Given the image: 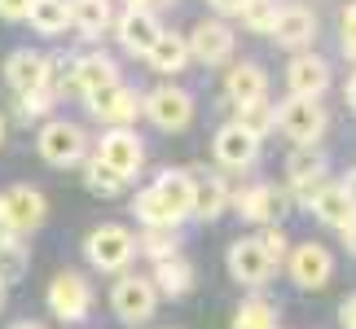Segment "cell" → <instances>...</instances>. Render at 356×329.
I'll use <instances>...</instances> for the list:
<instances>
[{
	"instance_id": "f546056e",
	"label": "cell",
	"mask_w": 356,
	"mask_h": 329,
	"mask_svg": "<svg viewBox=\"0 0 356 329\" xmlns=\"http://www.w3.org/2000/svg\"><path fill=\"white\" fill-rule=\"evenodd\" d=\"M26 22H31L40 35H58V31L71 26V9H66V0H31Z\"/></svg>"
},
{
	"instance_id": "9a60e30c",
	"label": "cell",
	"mask_w": 356,
	"mask_h": 329,
	"mask_svg": "<svg viewBox=\"0 0 356 329\" xmlns=\"http://www.w3.org/2000/svg\"><path fill=\"white\" fill-rule=\"evenodd\" d=\"M185 44H189V62H202V66H225L229 58H234V26L220 22V18H211V22H198L194 31L185 35Z\"/></svg>"
},
{
	"instance_id": "7bdbcfd3",
	"label": "cell",
	"mask_w": 356,
	"mask_h": 329,
	"mask_svg": "<svg viewBox=\"0 0 356 329\" xmlns=\"http://www.w3.org/2000/svg\"><path fill=\"white\" fill-rule=\"evenodd\" d=\"M339 189H343V198H348L352 207H356V167H352V171L343 176V180H339Z\"/></svg>"
},
{
	"instance_id": "b9f144b4",
	"label": "cell",
	"mask_w": 356,
	"mask_h": 329,
	"mask_svg": "<svg viewBox=\"0 0 356 329\" xmlns=\"http://www.w3.org/2000/svg\"><path fill=\"white\" fill-rule=\"evenodd\" d=\"M128 9H141V13H159L163 5H172V0H123Z\"/></svg>"
},
{
	"instance_id": "ee69618b",
	"label": "cell",
	"mask_w": 356,
	"mask_h": 329,
	"mask_svg": "<svg viewBox=\"0 0 356 329\" xmlns=\"http://www.w3.org/2000/svg\"><path fill=\"white\" fill-rule=\"evenodd\" d=\"M339 237H343V246H348V251L356 255V219H352L348 228H339Z\"/></svg>"
},
{
	"instance_id": "f6af8a7d",
	"label": "cell",
	"mask_w": 356,
	"mask_h": 329,
	"mask_svg": "<svg viewBox=\"0 0 356 329\" xmlns=\"http://www.w3.org/2000/svg\"><path fill=\"white\" fill-rule=\"evenodd\" d=\"M343 97H348V110H352V115H356V75L348 79V92H343Z\"/></svg>"
},
{
	"instance_id": "f35d334b",
	"label": "cell",
	"mask_w": 356,
	"mask_h": 329,
	"mask_svg": "<svg viewBox=\"0 0 356 329\" xmlns=\"http://www.w3.org/2000/svg\"><path fill=\"white\" fill-rule=\"evenodd\" d=\"M26 9H31V0H0V18L5 22H26Z\"/></svg>"
},
{
	"instance_id": "4316f807",
	"label": "cell",
	"mask_w": 356,
	"mask_h": 329,
	"mask_svg": "<svg viewBox=\"0 0 356 329\" xmlns=\"http://www.w3.org/2000/svg\"><path fill=\"white\" fill-rule=\"evenodd\" d=\"M154 189L163 198H168V207L189 219V202H194V171H185V167H168V171H159L154 176Z\"/></svg>"
},
{
	"instance_id": "8fae6325",
	"label": "cell",
	"mask_w": 356,
	"mask_h": 329,
	"mask_svg": "<svg viewBox=\"0 0 356 329\" xmlns=\"http://www.w3.org/2000/svg\"><path fill=\"white\" fill-rule=\"evenodd\" d=\"M119 79V66H115V58H106V53L97 49V53H79V58L71 62V71H62L58 75V97L66 88L71 92H79V97H88V92H97V88H106V84H115Z\"/></svg>"
},
{
	"instance_id": "6da1fadb",
	"label": "cell",
	"mask_w": 356,
	"mask_h": 329,
	"mask_svg": "<svg viewBox=\"0 0 356 329\" xmlns=\"http://www.w3.org/2000/svg\"><path fill=\"white\" fill-rule=\"evenodd\" d=\"M35 149H40V158H44L49 167H79V162L88 158L92 141L71 119H44V128L35 136Z\"/></svg>"
},
{
	"instance_id": "ab89813d",
	"label": "cell",
	"mask_w": 356,
	"mask_h": 329,
	"mask_svg": "<svg viewBox=\"0 0 356 329\" xmlns=\"http://www.w3.org/2000/svg\"><path fill=\"white\" fill-rule=\"evenodd\" d=\"M339 325H343V329H356V294H348L343 303H339Z\"/></svg>"
},
{
	"instance_id": "ac0fdd59",
	"label": "cell",
	"mask_w": 356,
	"mask_h": 329,
	"mask_svg": "<svg viewBox=\"0 0 356 329\" xmlns=\"http://www.w3.org/2000/svg\"><path fill=\"white\" fill-rule=\"evenodd\" d=\"M115 26V35H119V44L132 53V58H145L149 49H154V40L163 35V26H159V13H141V9H123L119 18L111 22Z\"/></svg>"
},
{
	"instance_id": "e0dca14e",
	"label": "cell",
	"mask_w": 356,
	"mask_h": 329,
	"mask_svg": "<svg viewBox=\"0 0 356 329\" xmlns=\"http://www.w3.org/2000/svg\"><path fill=\"white\" fill-rule=\"evenodd\" d=\"M211 154H216V162H220V167H229V171H246V167L259 158V141H255L246 128H238V123L229 119L225 128L216 132Z\"/></svg>"
},
{
	"instance_id": "3957f363",
	"label": "cell",
	"mask_w": 356,
	"mask_h": 329,
	"mask_svg": "<svg viewBox=\"0 0 356 329\" xmlns=\"http://www.w3.org/2000/svg\"><path fill=\"white\" fill-rule=\"evenodd\" d=\"M132 255H136V237L123 224H97L84 237V259L92 268H102V272H123L132 264Z\"/></svg>"
},
{
	"instance_id": "1f68e13d",
	"label": "cell",
	"mask_w": 356,
	"mask_h": 329,
	"mask_svg": "<svg viewBox=\"0 0 356 329\" xmlns=\"http://www.w3.org/2000/svg\"><path fill=\"white\" fill-rule=\"evenodd\" d=\"M26 268H31V251H26L22 237H13V242L0 246V285H5V290H9L13 281L26 277Z\"/></svg>"
},
{
	"instance_id": "52a82bcc",
	"label": "cell",
	"mask_w": 356,
	"mask_h": 329,
	"mask_svg": "<svg viewBox=\"0 0 356 329\" xmlns=\"http://www.w3.org/2000/svg\"><path fill=\"white\" fill-rule=\"evenodd\" d=\"M111 312L123 325H132V329L145 325L159 312V294H154V285H149V277H141V272H123V277L115 281V290H111Z\"/></svg>"
},
{
	"instance_id": "836d02e7",
	"label": "cell",
	"mask_w": 356,
	"mask_h": 329,
	"mask_svg": "<svg viewBox=\"0 0 356 329\" xmlns=\"http://www.w3.org/2000/svg\"><path fill=\"white\" fill-rule=\"evenodd\" d=\"M277 9H282L277 0H246L238 18H242V26H246V31H255V35H273V22H277Z\"/></svg>"
},
{
	"instance_id": "d6a6232c",
	"label": "cell",
	"mask_w": 356,
	"mask_h": 329,
	"mask_svg": "<svg viewBox=\"0 0 356 329\" xmlns=\"http://www.w3.org/2000/svg\"><path fill=\"white\" fill-rule=\"evenodd\" d=\"M79 167H84V185H88L97 198H119L123 189H128V180H119V176H115L111 167H102L97 158H84Z\"/></svg>"
},
{
	"instance_id": "681fc988",
	"label": "cell",
	"mask_w": 356,
	"mask_h": 329,
	"mask_svg": "<svg viewBox=\"0 0 356 329\" xmlns=\"http://www.w3.org/2000/svg\"><path fill=\"white\" fill-rule=\"evenodd\" d=\"M5 294H9V290H5V285H0V307H5Z\"/></svg>"
},
{
	"instance_id": "60d3db41",
	"label": "cell",
	"mask_w": 356,
	"mask_h": 329,
	"mask_svg": "<svg viewBox=\"0 0 356 329\" xmlns=\"http://www.w3.org/2000/svg\"><path fill=\"white\" fill-rule=\"evenodd\" d=\"M207 5H211L216 13H220V18H234V13H242L246 0H207Z\"/></svg>"
},
{
	"instance_id": "7402d4cb",
	"label": "cell",
	"mask_w": 356,
	"mask_h": 329,
	"mask_svg": "<svg viewBox=\"0 0 356 329\" xmlns=\"http://www.w3.org/2000/svg\"><path fill=\"white\" fill-rule=\"evenodd\" d=\"M149 285H154L159 298H181L194 290V264L185 255H172V259H159L154 272H149Z\"/></svg>"
},
{
	"instance_id": "74e56055",
	"label": "cell",
	"mask_w": 356,
	"mask_h": 329,
	"mask_svg": "<svg viewBox=\"0 0 356 329\" xmlns=\"http://www.w3.org/2000/svg\"><path fill=\"white\" fill-rule=\"evenodd\" d=\"M343 26H339V35H343V49H348V58L356 62V0H348L343 5V18H339Z\"/></svg>"
},
{
	"instance_id": "484cf974",
	"label": "cell",
	"mask_w": 356,
	"mask_h": 329,
	"mask_svg": "<svg viewBox=\"0 0 356 329\" xmlns=\"http://www.w3.org/2000/svg\"><path fill=\"white\" fill-rule=\"evenodd\" d=\"M308 211L317 215L325 228H348L352 219H356V207H352V202L343 198V189H339V180H330V185H325L321 194L308 202Z\"/></svg>"
},
{
	"instance_id": "9c48e42d",
	"label": "cell",
	"mask_w": 356,
	"mask_h": 329,
	"mask_svg": "<svg viewBox=\"0 0 356 329\" xmlns=\"http://www.w3.org/2000/svg\"><path fill=\"white\" fill-rule=\"evenodd\" d=\"M286 185H291V194L299 198V207H308V202L330 185V162H325V154L317 145L295 149V154L286 158Z\"/></svg>"
},
{
	"instance_id": "7c38bea8",
	"label": "cell",
	"mask_w": 356,
	"mask_h": 329,
	"mask_svg": "<svg viewBox=\"0 0 356 329\" xmlns=\"http://www.w3.org/2000/svg\"><path fill=\"white\" fill-rule=\"evenodd\" d=\"M53 71H58L53 53H40V49H13L5 58V84L13 88V97L31 88H53Z\"/></svg>"
},
{
	"instance_id": "8d00e7d4",
	"label": "cell",
	"mask_w": 356,
	"mask_h": 329,
	"mask_svg": "<svg viewBox=\"0 0 356 329\" xmlns=\"http://www.w3.org/2000/svg\"><path fill=\"white\" fill-rule=\"evenodd\" d=\"M53 106H58V92H53V88H31V92H18V110H22L26 119H44Z\"/></svg>"
},
{
	"instance_id": "5bb4252c",
	"label": "cell",
	"mask_w": 356,
	"mask_h": 329,
	"mask_svg": "<svg viewBox=\"0 0 356 329\" xmlns=\"http://www.w3.org/2000/svg\"><path fill=\"white\" fill-rule=\"evenodd\" d=\"M229 207H234L242 219H251V224H277L291 202H286V194H277L268 180H255L246 189H234V194H229Z\"/></svg>"
},
{
	"instance_id": "c3c4849f",
	"label": "cell",
	"mask_w": 356,
	"mask_h": 329,
	"mask_svg": "<svg viewBox=\"0 0 356 329\" xmlns=\"http://www.w3.org/2000/svg\"><path fill=\"white\" fill-rule=\"evenodd\" d=\"M0 145H5V115H0Z\"/></svg>"
},
{
	"instance_id": "277c9868",
	"label": "cell",
	"mask_w": 356,
	"mask_h": 329,
	"mask_svg": "<svg viewBox=\"0 0 356 329\" xmlns=\"http://www.w3.org/2000/svg\"><path fill=\"white\" fill-rule=\"evenodd\" d=\"M92 158H97L102 167H111L119 180H136L141 167H145V145H141V136L132 128H111V132H102L97 145H92Z\"/></svg>"
},
{
	"instance_id": "603a6c76",
	"label": "cell",
	"mask_w": 356,
	"mask_h": 329,
	"mask_svg": "<svg viewBox=\"0 0 356 329\" xmlns=\"http://www.w3.org/2000/svg\"><path fill=\"white\" fill-rule=\"evenodd\" d=\"M229 189L220 176H194V202H189V215L194 219H220L229 211Z\"/></svg>"
},
{
	"instance_id": "cb8c5ba5",
	"label": "cell",
	"mask_w": 356,
	"mask_h": 329,
	"mask_svg": "<svg viewBox=\"0 0 356 329\" xmlns=\"http://www.w3.org/2000/svg\"><path fill=\"white\" fill-rule=\"evenodd\" d=\"M145 62H149V71H159V75H181L185 66H189V44H185V35L181 31H163L154 40V49L145 53Z\"/></svg>"
},
{
	"instance_id": "4fadbf2b",
	"label": "cell",
	"mask_w": 356,
	"mask_h": 329,
	"mask_svg": "<svg viewBox=\"0 0 356 329\" xmlns=\"http://www.w3.org/2000/svg\"><path fill=\"white\" fill-rule=\"evenodd\" d=\"M286 277H291L299 290H321L325 281L334 277V255L325 251L321 242H299L286 255Z\"/></svg>"
},
{
	"instance_id": "ffe728a7",
	"label": "cell",
	"mask_w": 356,
	"mask_h": 329,
	"mask_svg": "<svg viewBox=\"0 0 356 329\" xmlns=\"http://www.w3.org/2000/svg\"><path fill=\"white\" fill-rule=\"evenodd\" d=\"M312 35H317V13L308 5H282L277 9V22H273V40L286 49H304L312 44Z\"/></svg>"
},
{
	"instance_id": "d6986e66",
	"label": "cell",
	"mask_w": 356,
	"mask_h": 329,
	"mask_svg": "<svg viewBox=\"0 0 356 329\" xmlns=\"http://www.w3.org/2000/svg\"><path fill=\"white\" fill-rule=\"evenodd\" d=\"M286 84H291V97H317L330 88V62L317 58V53H299L286 66Z\"/></svg>"
},
{
	"instance_id": "d4e9b609",
	"label": "cell",
	"mask_w": 356,
	"mask_h": 329,
	"mask_svg": "<svg viewBox=\"0 0 356 329\" xmlns=\"http://www.w3.org/2000/svg\"><path fill=\"white\" fill-rule=\"evenodd\" d=\"M132 215L141 219L145 228H181V224H185V219L168 207V198H163L154 185L136 189V198H132Z\"/></svg>"
},
{
	"instance_id": "2e32d148",
	"label": "cell",
	"mask_w": 356,
	"mask_h": 329,
	"mask_svg": "<svg viewBox=\"0 0 356 329\" xmlns=\"http://www.w3.org/2000/svg\"><path fill=\"white\" fill-rule=\"evenodd\" d=\"M229 272H234V281L246 285V290H264V285L277 277V268L268 264V255L259 251L255 237H238L229 246Z\"/></svg>"
},
{
	"instance_id": "d590c367",
	"label": "cell",
	"mask_w": 356,
	"mask_h": 329,
	"mask_svg": "<svg viewBox=\"0 0 356 329\" xmlns=\"http://www.w3.org/2000/svg\"><path fill=\"white\" fill-rule=\"evenodd\" d=\"M259 251L268 255V264L277 268V264H286V255H291V242H286V233H282V224H264V233H259Z\"/></svg>"
},
{
	"instance_id": "4dcf8cb0",
	"label": "cell",
	"mask_w": 356,
	"mask_h": 329,
	"mask_svg": "<svg viewBox=\"0 0 356 329\" xmlns=\"http://www.w3.org/2000/svg\"><path fill=\"white\" fill-rule=\"evenodd\" d=\"M136 251L149 255V264L172 259V255H181V233H176V228H145L141 237H136Z\"/></svg>"
},
{
	"instance_id": "44dd1931",
	"label": "cell",
	"mask_w": 356,
	"mask_h": 329,
	"mask_svg": "<svg viewBox=\"0 0 356 329\" xmlns=\"http://www.w3.org/2000/svg\"><path fill=\"white\" fill-rule=\"evenodd\" d=\"M225 97L234 106H246V101H264L268 97V71L259 62H238L229 66L225 75Z\"/></svg>"
},
{
	"instance_id": "5b68a950",
	"label": "cell",
	"mask_w": 356,
	"mask_h": 329,
	"mask_svg": "<svg viewBox=\"0 0 356 329\" xmlns=\"http://www.w3.org/2000/svg\"><path fill=\"white\" fill-rule=\"evenodd\" d=\"M141 115L154 123L159 132H185L194 123V97L176 84H159L141 97Z\"/></svg>"
},
{
	"instance_id": "f1b7e54d",
	"label": "cell",
	"mask_w": 356,
	"mask_h": 329,
	"mask_svg": "<svg viewBox=\"0 0 356 329\" xmlns=\"http://www.w3.org/2000/svg\"><path fill=\"white\" fill-rule=\"evenodd\" d=\"M66 9H71V22H75L84 35H102L106 26L115 22L111 0H66Z\"/></svg>"
},
{
	"instance_id": "ba28073f",
	"label": "cell",
	"mask_w": 356,
	"mask_h": 329,
	"mask_svg": "<svg viewBox=\"0 0 356 329\" xmlns=\"http://www.w3.org/2000/svg\"><path fill=\"white\" fill-rule=\"evenodd\" d=\"M44 215H49V202H44V194H40L35 185H13V189L0 194V224H5L13 237L35 233L44 224Z\"/></svg>"
},
{
	"instance_id": "7dc6e473",
	"label": "cell",
	"mask_w": 356,
	"mask_h": 329,
	"mask_svg": "<svg viewBox=\"0 0 356 329\" xmlns=\"http://www.w3.org/2000/svg\"><path fill=\"white\" fill-rule=\"evenodd\" d=\"M5 242H13V233H9L5 224H0V246H5Z\"/></svg>"
},
{
	"instance_id": "83f0119b",
	"label": "cell",
	"mask_w": 356,
	"mask_h": 329,
	"mask_svg": "<svg viewBox=\"0 0 356 329\" xmlns=\"http://www.w3.org/2000/svg\"><path fill=\"white\" fill-rule=\"evenodd\" d=\"M234 123H238V128H246V132L255 136V141H264L268 132H277V106H273L268 97H264V101L234 106Z\"/></svg>"
},
{
	"instance_id": "e575fe53",
	"label": "cell",
	"mask_w": 356,
	"mask_h": 329,
	"mask_svg": "<svg viewBox=\"0 0 356 329\" xmlns=\"http://www.w3.org/2000/svg\"><path fill=\"white\" fill-rule=\"evenodd\" d=\"M234 329H277V307L268 298H251V303L238 307Z\"/></svg>"
},
{
	"instance_id": "bcb514c9",
	"label": "cell",
	"mask_w": 356,
	"mask_h": 329,
	"mask_svg": "<svg viewBox=\"0 0 356 329\" xmlns=\"http://www.w3.org/2000/svg\"><path fill=\"white\" fill-rule=\"evenodd\" d=\"M9 329H44V325H40V321H13Z\"/></svg>"
},
{
	"instance_id": "30bf717a",
	"label": "cell",
	"mask_w": 356,
	"mask_h": 329,
	"mask_svg": "<svg viewBox=\"0 0 356 329\" xmlns=\"http://www.w3.org/2000/svg\"><path fill=\"white\" fill-rule=\"evenodd\" d=\"M84 106H88L92 119L106 123V128H128V123L141 115V92H136L132 84H123V79H115V84L88 92Z\"/></svg>"
},
{
	"instance_id": "7a4b0ae2",
	"label": "cell",
	"mask_w": 356,
	"mask_h": 329,
	"mask_svg": "<svg viewBox=\"0 0 356 329\" xmlns=\"http://www.w3.org/2000/svg\"><path fill=\"white\" fill-rule=\"evenodd\" d=\"M325 128H330V115H325V106L317 97H286L277 106V132H286L295 141V149H308L317 145Z\"/></svg>"
},
{
	"instance_id": "8992f818",
	"label": "cell",
	"mask_w": 356,
	"mask_h": 329,
	"mask_svg": "<svg viewBox=\"0 0 356 329\" xmlns=\"http://www.w3.org/2000/svg\"><path fill=\"white\" fill-rule=\"evenodd\" d=\"M92 303H97V294H92V281L84 272H58V277L49 281V312L66 325H79L88 321Z\"/></svg>"
}]
</instances>
